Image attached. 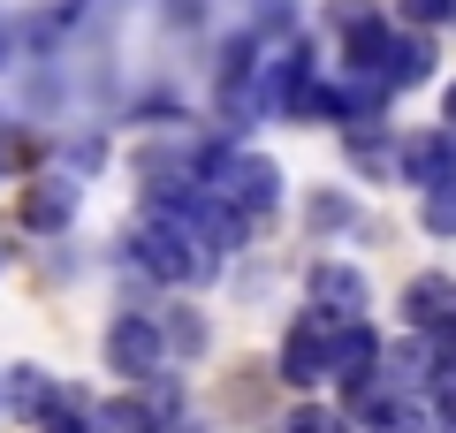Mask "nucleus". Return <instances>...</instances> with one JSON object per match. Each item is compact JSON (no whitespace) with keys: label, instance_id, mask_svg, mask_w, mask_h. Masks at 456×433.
I'll list each match as a JSON object with an SVG mask.
<instances>
[{"label":"nucleus","instance_id":"nucleus-14","mask_svg":"<svg viewBox=\"0 0 456 433\" xmlns=\"http://www.w3.org/2000/svg\"><path fill=\"white\" fill-rule=\"evenodd\" d=\"M305 221H312V236H350V228H358V198L350 191H312Z\"/></svg>","mask_w":456,"mask_h":433},{"label":"nucleus","instance_id":"nucleus-8","mask_svg":"<svg viewBox=\"0 0 456 433\" xmlns=\"http://www.w3.org/2000/svg\"><path fill=\"white\" fill-rule=\"evenodd\" d=\"M403 320L419 327V335H434V327L449 335V327H456V282H449V274H419V282L403 289Z\"/></svg>","mask_w":456,"mask_h":433},{"label":"nucleus","instance_id":"nucleus-4","mask_svg":"<svg viewBox=\"0 0 456 433\" xmlns=\"http://www.w3.org/2000/svg\"><path fill=\"white\" fill-rule=\"evenodd\" d=\"M213 191H221V198H228L236 213L266 221V213L281 206V167L266 160V152H228V160L213 167Z\"/></svg>","mask_w":456,"mask_h":433},{"label":"nucleus","instance_id":"nucleus-1","mask_svg":"<svg viewBox=\"0 0 456 433\" xmlns=\"http://www.w3.org/2000/svg\"><path fill=\"white\" fill-rule=\"evenodd\" d=\"M130 258H137V266H145L160 289H198L213 266H221V251H206V243H198L183 221H160V213H152V221L130 236Z\"/></svg>","mask_w":456,"mask_h":433},{"label":"nucleus","instance_id":"nucleus-10","mask_svg":"<svg viewBox=\"0 0 456 433\" xmlns=\"http://www.w3.org/2000/svg\"><path fill=\"white\" fill-rule=\"evenodd\" d=\"M305 289H312V305L342 312V320H358V305H365V274L342 266V258H320V266L305 274Z\"/></svg>","mask_w":456,"mask_h":433},{"label":"nucleus","instance_id":"nucleus-24","mask_svg":"<svg viewBox=\"0 0 456 433\" xmlns=\"http://www.w3.org/2000/svg\"><path fill=\"white\" fill-rule=\"evenodd\" d=\"M373 16V0H327V23H335V31H350V23H365Z\"/></svg>","mask_w":456,"mask_h":433},{"label":"nucleus","instance_id":"nucleus-12","mask_svg":"<svg viewBox=\"0 0 456 433\" xmlns=\"http://www.w3.org/2000/svg\"><path fill=\"white\" fill-rule=\"evenodd\" d=\"M380 77H388L395 92H411V84L434 77V46H426V31H395V46H388V61H380Z\"/></svg>","mask_w":456,"mask_h":433},{"label":"nucleus","instance_id":"nucleus-23","mask_svg":"<svg viewBox=\"0 0 456 433\" xmlns=\"http://www.w3.org/2000/svg\"><path fill=\"white\" fill-rule=\"evenodd\" d=\"M137 122H175V92H167V84H152V92L137 99Z\"/></svg>","mask_w":456,"mask_h":433},{"label":"nucleus","instance_id":"nucleus-27","mask_svg":"<svg viewBox=\"0 0 456 433\" xmlns=\"http://www.w3.org/2000/svg\"><path fill=\"white\" fill-rule=\"evenodd\" d=\"M441 122L456 129V84H449V92H441Z\"/></svg>","mask_w":456,"mask_h":433},{"label":"nucleus","instance_id":"nucleus-13","mask_svg":"<svg viewBox=\"0 0 456 433\" xmlns=\"http://www.w3.org/2000/svg\"><path fill=\"white\" fill-rule=\"evenodd\" d=\"M388 46H395V31H388L380 16H365V23H350V31H342V61H350V69H365V77H380Z\"/></svg>","mask_w":456,"mask_h":433},{"label":"nucleus","instance_id":"nucleus-9","mask_svg":"<svg viewBox=\"0 0 456 433\" xmlns=\"http://www.w3.org/2000/svg\"><path fill=\"white\" fill-rule=\"evenodd\" d=\"M8 380V418H23V426H46L53 418V403H61V380L53 372H38V365H16V372H0Z\"/></svg>","mask_w":456,"mask_h":433},{"label":"nucleus","instance_id":"nucleus-2","mask_svg":"<svg viewBox=\"0 0 456 433\" xmlns=\"http://www.w3.org/2000/svg\"><path fill=\"white\" fill-rule=\"evenodd\" d=\"M342 312H327V305H305L289 320V335H281V380L289 388H320V380H335V342H342Z\"/></svg>","mask_w":456,"mask_h":433},{"label":"nucleus","instance_id":"nucleus-20","mask_svg":"<svg viewBox=\"0 0 456 433\" xmlns=\"http://www.w3.org/2000/svg\"><path fill=\"white\" fill-rule=\"evenodd\" d=\"M38 160V137H23V129H0V176H23V167ZM38 176V167H31Z\"/></svg>","mask_w":456,"mask_h":433},{"label":"nucleus","instance_id":"nucleus-6","mask_svg":"<svg viewBox=\"0 0 456 433\" xmlns=\"http://www.w3.org/2000/svg\"><path fill=\"white\" fill-rule=\"evenodd\" d=\"M456 176V129H411L403 137V183H419V191H434V183Z\"/></svg>","mask_w":456,"mask_h":433},{"label":"nucleus","instance_id":"nucleus-18","mask_svg":"<svg viewBox=\"0 0 456 433\" xmlns=\"http://www.w3.org/2000/svg\"><path fill=\"white\" fill-rule=\"evenodd\" d=\"M61 167H69V176H99V167H107V137H99V129H77V137H69L61 144Z\"/></svg>","mask_w":456,"mask_h":433},{"label":"nucleus","instance_id":"nucleus-25","mask_svg":"<svg viewBox=\"0 0 456 433\" xmlns=\"http://www.w3.org/2000/svg\"><path fill=\"white\" fill-rule=\"evenodd\" d=\"M160 433H213V426H206V418H191V411H183V418H167Z\"/></svg>","mask_w":456,"mask_h":433},{"label":"nucleus","instance_id":"nucleus-11","mask_svg":"<svg viewBox=\"0 0 456 433\" xmlns=\"http://www.w3.org/2000/svg\"><path fill=\"white\" fill-rule=\"evenodd\" d=\"M380 372H388V380L403 388V396H411V388H434V372H441V350L419 335V327H411L403 342H388V365H380Z\"/></svg>","mask_w":456,"mask_h":433},{"label":"nucleus","instance_id":"nucleus-5","mask_svg":"<svg viewBox=\"0 0 456 433\" xmlns=\"http://www.w3.org/2000/svg\"><path fill=\"white\" fill-rule=\"evenodd\" d=\"M23 228H31V236H69V228H77V176H31L23 183Z\"/></svg>","mask_w":456,"mask_h":433},{"label":"nucleus","instance_id":"nucleus-3","mask_svg":"<svg viewBox=\"0 0 456 433\" xmlns=\"http://www.w3.org/2000/svg\"><path fill=\"white\" fill-rule=\"evenodd\" d=\"M99 357H107L114 380H152V372L167 365V327L152 320V312H114L107 320V342H99Z\"/></svg>","mask_w":456,"mask_h":433},{"label":"nucleus","instance_id":"nucleus-29","mask_svg":"<svg viewBox=\"0 0 456 433\" xmlns=\"http://www.w3.org/2000/svg\"><path fill=\"white\" fill-rule=\"evenodd\" d=\"M0 411H8V380H0Z\"/></svg>","mask_w":456,"mask_h":433},{"label":"nucleus","instance_id":"nucleus-15","mask_svg":"<svg viewBox=\"0 0 456 433\" xmlns=\"http://www.w3.org/2000/svg\"><path fill=\"white\" fill-rule=\"evenodd\" d=\"M160 426H167V418L152 411L145 396H107V403H99V433H160Z\"/></svg>","mask_w":456,"mask_h":433},{"label":"nucleus","instance_id":"nucleus-26","mask_svg":"<svg viewBox=\"0 0 456 433\" xmlns=\"http://www.w3.org/2000/svg\"><path fill=\"white\" fill-rule=\"evenodd\" d=\"M167 16H175V23H191V16H198V0H167Z\"/></svg>","mask_w":456,"mask_h":433},{"label":"nucleus","instance_id":"nucleus-7","mask_svg":"<svg viewBox=\"0 0 456 433\" xmlns=\"http://www.w3.org/2000/svg\"><path fill=\"white\" fill-rule=\"evenodd\" d=\"M380 365H388V342H380L365 320H350V327H342V342H335V388L350 396V388H365Z\"/></svg>","mask_w":456,"mask_h":433},{"label":"nucleus","instance_id":"nucleus-16","mask_svg":"<svg viewBox=\"0 0 456 433\" xmlns=\"http://www.w3.org/2000/svg\"><path fill=\"white\" fill-rule=\"evenodd\" d=\"M419 228L426 236H456V176L434 183V191H419Z\"/></svg>","mask_w":456,"mask_h":433},{"label":"nucleus","instance_id":"nucleus-22","mask_svg":"<svg viewBox=\"0 0 456 433\" xmlns=\"http://www.w3.org/2000/svg\"><path fill=\"white\" fill-rule=\"evenodd\" d=\"M403 8L411 31H441V23H456V0H395Z\"/></svg>","mask_w":456,"mask_h":433},{"label":"nucleus","instance_id":"nucleus-17","mask_svg":"<svg viewBox=\"0 0 456 433\" xmlns=\"http://www.w3.org/2000/svg\"><path fill=\"white\" fill-rule=\"evenodd\" d=\"M160 327H167V350H175V357H198V350H206V312L175 305V312H160Z\"/></svg>","mask_w":456,"mask_h":433},{"label":"nucleus","instance_id":"nucleus-28","mask_svg":"<svg viewBox=\"0 0 456 433\" xmlns=\"http://www.w3.org/2000/svg\"><path fill=\"white\" fill-rule=\"evenodd\" d=\"M8 53H16V31H8V23H0V69H8Z\"/></svg>","mask_w":456,"mask_h":433},{"label":"nucleus","instance_id":"nucleus-21","mask_svg":"<svg viewBox=\"0 0 456 433\" xmlns=\"http://www.w3.org/2000/svg\"><path fill=\"white\" fill-rule=\"evenodd\" d=\"M289 433H350V418L327 411V403H297V411H289Z\"/></svg>","mask_w":456,"mask_h":433},{"label":"nucleus","instance_id":"nucleus-19","mask_svg":"<svg viewBox=\"0 0 456 433\" xmlns=\"http://www.w3.org/2000/svg\"><path fill=\"white\" fill-rule=\"evenodd\" d=\"M373 433H441V418H426V411H419L411 396H395L388 411L373 418Z\"/></svg>","mask_w":456,"mask_h":433}]
</instances>
